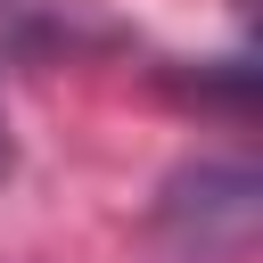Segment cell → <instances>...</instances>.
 Returning a JSON list of instances; mask_svg holds the SVG:
<instances>
[{
	"instance_id": "obj_1",
	"label": "cell",
	"mask_w": 263,
	"mask_h": 263,
	"mask_svg": "<svg viewBox=\"0 0 263 263\" xmlns=\"http://www.w3.org/2000/svg\"><path fill=\"white\" fill-rule=\"evenodd\" d=\"M164 222H173L189 247L214 238V230L238 247V238L255 230V173H247V164H189V173L164 189Z\"/></svg>"
},
{
	"instance_id": "obj_2",
	"label": "cell",
	"mask_w": 263,
	"mask_h": 263,
	"mask_svg": "<svg viewBox=\"0 0 263 263\" xmlns=\"http://www.w3.org/2000/svg\"><path fill=\"white\" fill-rule=\"evenodd\" d=\"M82 41V0H0V66H33Z\"/></svg>"
},
{
	"instance_id": "obj_3",
	"label": "cell",
	"mask_w": 263,
	"mask_h": 263,
	"mask_svg": "<svg viewBox=\"0 0 263 263\" xmlns=\"http://www.w3.org/2000/svg\"><path fill=\"white\" fill-rule=\"evenodd\" d=\"M8 164H16V148H8V115H0V181H8Z\"/></svg>"
}]
</instances>
